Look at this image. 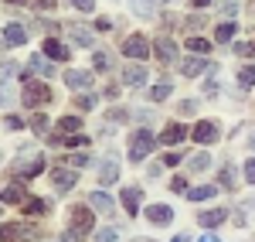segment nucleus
Segmentation results:
<instances>
[{
  "label": "nucleus",
  "instance_id": "2",
  "mask_svg": "<svg viewBox=\"0 0 255 242\" xmlns=\"http://www.w3.org/2000/svg\"><path fill=\"white\" fill-rule=\"evenodd\" d=\"M48 99H51V92H48L41 82H31V85L24 89V106H27V109H34V106H41V102H48Z\"/></svg>",
  "mask_w": 255,
  "mask_h": 242
},
{
  "label": "nucleus",
  "instance_id": "31",
  "mask_svg": "<svg viewBox=\"0 0 255 242\" xmlns=\"http://www.w3.org/2000/svg\"><path fill=\"white\" fill-rule=\"evenodd\" d=\"M92 61H96L99 72H106V68H109V55H102V51H96V58H92Z\"/></svg>",
  "mask_w": 255,
  "mask_h": 242
},
{
  "label": "nucleus",
  "instance_id": "11",
  "mask_svg": "<svg viewBox=\"0 0 255 242\" xmlns=\"http://www.w3.org/2000/svg\"><path fill=\"white\" fill-rule=\"evenodd\" d=\"M208 68V58H187L184 65H180V75H187V79H194V75H201Z\"/></svg>",
  "mask_w": 255,
  "mask_h": 242
},
{
  "label": "nucleus",
  "instance_id": "26",
  "mask_svg": "<svg viewBox=\"0 0 255 242\" xmlns=\"http://www.w3.org/2000/svg\"><path fill=\"white\" fill-rule=\"evenodd\" d=\"M215 38L218 41H232V38H235V24H221V27L215 31Z\"/></svg>",
  "mask_w": 255,
  "mask_h": 242
},
{
  "label": "nucleus",
  "instance_id": "37",
  "mask_svg": "<svg viewBox=\"0 0 255 242\" xmlns=\"http://www.w3.org/2000/svg\"><path fill=\"white\" fill-rule=\"evenodd\" d=\"M82 239V229H68L65 232V242H79Z\"/></svg>",
  "mask_w": 255,
  "mask_h": 242
},
{
  "label": "nucleus",
  "instance_id": "22",
  "mask_svg": "<svg viewBox=\"0 0 255 242\" xmlns=\"http://www.w3.org/2000/svg\"><path fill=\"white\" fill-rule=\"evenodd\" d=\"M31 72H38V75H44V79H51V75H55V65H48V61L34 58V61H31Z\"/></svg>",
  "mask_w": 255,
  "mask_h": 242
},
{
  "label": "nucleus",
  "instance_id": "6",
  "mask_svg": "<svg viewBox=\"0 0 255 242\" xmlns=\"http://www.w3.org/2000/svg\"><path fill=\"white\" fill-rule=\"evenodd\" d=\"M75 181H79V178H75V171H55V174H51V184H55L58 191H72Z\"/></svg>",
  "mask_w": 255,
  "mask_h": 242
},
{
  "label": "nucleus",
  "instance_id": "12",
  "mask_svg": "<svg viewBox=\"0 0 255 242\" xmlns=\"http://www.w3.org/2000/svg\"><path fill=\"white\" fill-rule=\"evenodd\" d=\"M123 82H126V85H143V82H146V68H143V65H129V68L123 72Z\"/></svg>",
  "mask_w": 255,
  "mask_h": 242
},
{
  "label": "nucleus",
  "instance_id": "46",
  "mask_svg": "<svg viewBox=\"0 0 255 242\" xmlns=\"http://www.w3.org/2000/svg\"><path fill=\"white\" fill-rule=\"evenodd\" d=\"M7 3H20V0H7Z\"/></svg>",
  "mask_w": 255,
  "mask_h": 242
},
{
  "label": "nucleus",
  "instance_id": "9",
  "mask_svg": "<svg viewBox=\"0 0 255 242\" xmlns=\"http://www.w3.org/2000/svg\"><path fill=\"white\" fill-rule=\"evenodd\" d=\"M24 195H27V191H24L20 184H7V188L0 191V202L3 205H17V202H24Z\"/></svg>",
  "mask_w": 255,
  "mask_h": 242
},
{
  "label": "nucleus",
  "instance_id": "47",
  "mask_svg": "<svg viewBox=\"0 0 255 242\" xmlns=\"http://www.w3.org/2000/svg\"><path fill=\"white\" fill-rule=\"evenodd\" d=\"M167 3H170V0H167Z\"/></svg>",
  "mask_w": 255,
  "mask_h": 242
},
{
  "label": "nucleus",
  "instance_id": "42",
  "mask_svg": "<svg viewBox=\"0 0 255 242\" xmlns=\"http://www.w3.org/2000/svg\"><path fill=\"white\" fill-rule=\"evenodd\" d=\"M34 7H41V10H48V7H55V0H34Z\"/></svg>",
  "mask_w": 255,
  "mask_h": 242
},
{
  "label": "nucleus",
  "instance_id": "16",
  "mask_svg": "<svg viewBox=\"0 0 255 242\" xmlns=\"http://www.w3.org/2000/svg\"><path fill=\"white\" fill-rule=\"evenodd\" d=\"M225 219H228V212H225V208H215V212H204L197 222L204 225V229H215V225H221Z\"/></svg>",
  "mask_w": 255,
  "mask_h": 242
},
{
  "label": "nucleus",
  "instance_id": "23",
  "mask_svg": "<svg viewBox=\"0 0 255 242\" xmlns=\"http://www.w3.org/2000/svg\"><path fill=\"white\" fill-rule=\"evenodd\" d=\"M187 48L197 51V55H204V51H211V41L208 38H187Z\"/></svg>",
  "mask_w": 255,
  "mask_h": 242
},
{
  "label": "nucleus",
  "instance_id": "4",
  "mask_svg": "<svg viewBox=\"0 0 255 242\" xmlns=\"http://www.w3.org/2000/svg\"><path fill=\"white\" fill-rule=\"evenodd\" d=\"M146 219H150L153 225H170L174 212H170L167 205H150V208H146Z\"/></svg>",
  "mask_w": 255,
  "mask_h": 242
},
{
  "label": "nucleus",
  "instance_id": "39",
  "mask_svg": "<svg viewBox=\"0 0 255 242\" xmlns=\"http://www.w3.org/2000/svg\"><path fill=\"white\" fill-rule=\"evenodd\" d=\"M174 191H187V178H174Z\"/></svg>",
  "mask_w": 255,
  "mask_h": 242
},
{
  "label": "nucleus",
  "instance_id": "32",
  "mask_svg": "<svg viewBox=\"0 0 255 242\" xmlns=\"http://www.w3.org/2000/svg\"><path fill=\"white\" fill-rule=\"evenodd\" d=\"M44 130H48V116H34V133H44Z\"/></svg>",
  "mask_w": 255,
  "mask_h": 242
},
{
  "label": "nucleus",
  "instance_id": "3",
  "mask_svg": "<svg viewBox=\"0 0 255 242\" xmlns=\"http://www.w3.org/2000/svg\"><path fill=\"white\" fill-rule=\"evenodd\" d=\"M123 51H126L129 58H146V55H150V41L139 38V34H133V38L123 41Z\"/></svg>",
  "mask_w": 255,
  "mask_h": 242
},
{
  "label": "nucleus",
  "instance_id": "10",
  "mask_svg": "<svg viewBox=\"0 0 255 242\" xmlns=\"http://www.w3.org/2000/svg\"><path fill=\"white\" fill-rule=\"evenodd\" d=\"M44 55L55 58V61H61V58H68V48H65L61 41H55V38H44Z\"/></svg>",
  "mask_w": 255,
  "mask_h": 242
},
{
  "label": "nucleus",
  "instance_id": "33",
  "mask_svg": "<svg viewBox=\"0 0 255 242\" xmlns=\"http://www.w3.org/2000/svg\"><path fill=\"white\" fill-rule=\"evenodd\" d=\"M68 3H72L75 10H82V14H85V10H92V0H68Z\"/></svg>",
  "mask_w": 255,
  "mask_h": 242
},
{
  "label": "nucleus",
  "instance_id": "44",
  "mask_svg": "<svg viewBox=\"0 0 255 242\" xmlns=\"http://www.w3.org/2000/svg\"><path fill=\"white\" fill-rule=\"evenodd\" d=\"M208 3H211V0H194V7H208Z\"/></svg>",
  "mask_w": 255,
  "mask_h": 242
},
{
  "label": "nucleus",
  "instance_id": "25",
  "mask_svg": "<svg viewBox=\"0 0 255 242\" xmlns=\"http://www.w3.org/2000/svg\"><path fill=\"white\" fill-rule=\"evenodd\" d=\"M58 126H61V133H75V130L82 126V120H79V116H65Z\"/></svg>",
  "mask_w": 255,
  "mask_h": 242
},
{
  "label": "nucleus",
  "instance_id": "24",
  "mask_svg": "<svg viewBox=\"0 0 255 242\" xmlns=\"http://www.w3.org/2000/svg\"><path fill=\"white\" fill-rule=\"evenodd\" d=\"M208 167H211V157H208V154H194V157H191V171L201 174V171H208Z\"/></svg>",
  "mask_w": 255,
  "mask_h": 242
},
{
  "label": "nucleus",
  "instance_id": "38",
  "mask_svg": "<svg viewBox=\"0 0 255 242\" xmlns=\"http://www.w3.org/2000/svg\"><path fill=\"white\" fill-rule=\"evenodd\" d=\"M235 55H255L252 44H235Z\"/></svg>",
  "mask_w": 255,
  "mask_h": 242
},
{
  "label": "nucleus",
  "instance_id": "1",
  "mask_svg": "<svg viewBox=\"0 0 255 242\" xmlns=\"http://www.w3.org/2000/svg\"><path fill=\"white\" fill-rule=\"evenodd\" d=\"M153 150V137L146 133V130H139V133H133V143H129V161L139 164L146 154Z\"/></svg>",
  "mask_w": 255,
  "mask_h": 242
},
{
  "label": "nucleus",
  "instance_id": "30",
  "mask_svg": "<svg viewBox=\"0 0 255 242\" xmlns=\"http://www.w3.org/2000/svg\"><path fill=\"white\" fill-rule=\"evenodd\" d=\"M24 212H27V215H34V212H48V205L34 198V202H27V205H24Z\"/></svg>",
  "mask_w": 255,
  "mask_h": 242
},
{
  "label": "nucleus",
  "instance_id": "19",
  "mask_svg": "<svg viewBox=\"0 0 255 242\" xmlns=\"http://www.w3.org/2000/svg\"><path fill=\"white\" fill-rule=\"evenodd\" d=\"M72 41L82 44V48H92V31L89 27H72Z\"/></svg>",
  "mask_w": 255,
  "mask_h": 242
},
{
  "label": "nucleus",
  "instance_id": "5",
  "mask_svg": "<svg viewBox=\"0 0 255 242\" xmlns=\"http://www.w3.org/2000/svg\"><path fill=\"white\" fill-rule=\"evenodd\" d=\"M184 137H187V126H180V123H170V126L160 133V143H167V147H170V143H180Z\"/></svg>",
  "mask_w": 255,
  "mask_h": 242
},
{
  "label": "nucleus",
  "instance_id": "43",
  "mask_svg": "<svg viewBox=\"0 0 255 242\" xmlns=\"http://www.w3.org/2000/svg\"><path fill=\"white\" fill-rule=\"evenodd\" d=\"M174 242H191V236H184V232H180V236H177Z\"/></svg>",
  "mask_w": 255,
  "mask_h": 242
},
{
  "label": "nucleus",
  "instance_id": "13",
  "mask_svg": "<svg viewBox=\"0 0 255 242\" xmlns=\"http://www.w3.org/2000/svg\"><path fill=\"white\" fill-rule=\"evenodd\" d=\"M65 82H68L72 89H89V85H92V75H89V72H79V68H72V72L65 75Z\"/></svg>",
  "mask_w": 255,
  "mask_h": 242
},
{
  "label": "nucleus",
  "instance_id": "17",
  "mask_svg": "<svg viewBox=\"0 0 255 242\" xmlns=\"http://www.w3.org/2000/svg\"><path fill=\"white\" fill-rule=\"evenodd\" d=\"M123 208H126L129 215H136V208H139V188H126V191H123Z\"/></svg>",
  "mask_w": 255,
  "mask_h": 242
},
{
  "label": "nucleus",
  "instance_id": "41",
  "mask_svg": "<svg viewBox=\"0 0 255 242\" xmlns=\"http://www.w3.org/2000/svg\"><path fill=\"white\" fill-rule=\"evenodd\" d=\"M75 102H79V109H89V106H92V99H89V96H79Z\"/></svg>",
  "mask_w": 255,
  "mask_h": 242
},
{
  "label": "nucleus",
  "instance_id": "14",
  "mask_svg": "<svg viewBox=\"0 0 255 242\" xmlns=\"http://www.w3.org/2000/svg\"><path fill=\"white\" fill-rule=\"evenodd\" d=\"M116 178H119L116 161H113V157H106V161H102V171H99V181H102V184H113Z\"/></svg>",
  "mask_w": 255,
  "mask_h": 242
},
{
  "label": "nucleus",
  "instance_id": "36",
  "mask_svg": "<svg viewBox=\"0 0 255 242\" xmlns=\"http://www.w3.org/2000/svg\"><path fill=\"white\" fill-rule=\"evenodd\" d=\"M245 181H249V184H255V161H249V164H245Z\"/></svg>",
  "mask_w": 255,
  "mask_h": 242
},
{
  "label": "nucleus",
  "instance_id": "20",
  "mask_svg": "<svg viewBox=\"0 0 255 242\" xmlns=\"http://www.w3.org/2000/svg\"><path fill=\"white\" fill-rule=\"evenodd\" d=\"M215 195H218V188H215V184H208V188H194L187 198H191V202H208V198H215Z\"/></svg>",
  "mask_w": 255,
  "mask_h": 242
},
{
  "label": "nucleus",
  "instance_id": "7",
  "mask_svg": "<svg viewBox=\"0 0 255 242\" xmlns=\"http://www.w3.org/2000/svg\"><path fill=\"white\" fill-rule=\"evenodd\" d=\"M194 140L197 143H215L218 140V126L215 123H197L194 126Z\"/></svg>",
  "mask_w": 255,
  "mask_h": 242
},
{
  "label": "nucleus",
  "instance_id": "29",
  "mask_svg": "<svg viewBox=\"0 0 255 242\" xmlns=\"http://www.w3.org/2000/svg\"><path fill=\"white\" fill-rule=\"evenodd\" d=\"M167 96H170V82H157V89H153V99H167Z\"/></svg>",
  "mask_w": 255,
  "mask_h": 242
},
{
  "label": "nucleus",
  "instance_id": "18",
  "mask_svg": "<svg viewBox=\"0 0 255 242\" xmlns=\"http://www.w3.org/2000/svg\"><path fill=\"white\" fill-rule=\"evenodd\" d=\"M3 38H7V44H24V41H27V31H24L20 24H7V34H3Z\"/></svg>",
  "mask_w": 255,
  "mask_h": 242
},
{
  "label": "nucleus",
  "instance_id": "45",
  "mask_svg": "<svg viewBox=\"0 0 255 242\" xmlns=\"http://www.w3.org/2000/svg\"><path fill=\"white\" fill-rule=\"evenodd\" d=\"M201 242H221V239H215V236H204V239H201Z\"/></svg>",
  "mask_w": 255,
  "mask_h": 242
},
{
  "label": "nucleus",
  "instance_id": "35",
  "mask_svg": "<svg viewBox=\"0 0 255 242\" xmlns=\"http://www.w3.org/2000/svg\"><path fill=\"white\" fill-rule=\"evenodd\" d=\"M85 164H89V157H85V154H75V157L68 161V167H85Z\"/></svg>",
  "mask_w": 255,
  "mask_h": 242
},
{
  "label": "nucleus",
  "instance_id": "40",
  "mask_svg": "<svg viewBox=\"0 0 255 242\" xmlns=\"http://www.w3.org/2000/svg\"><path fill=\"white\" fill-rule=\"evenodd\" d=\"M163 164H167V167H174V164H180V157H177V154H167V157H163Z\"/></svg>",
  "mask_w": 255,
  "mask_h": 242
},
{
  "label": "nucleus",
  "instance_id": "8",
  "mask_svg": "<svg viewBox=\"0 0 255 242\" xmlns=\"http://www.w3.org/2000/svg\"><path fill=\"white\" fill-rule=\"evenodd\" d=\"M153 51L160 55V61H174V58H177V44H174L170 38H160L157 44H153Z\"/></svg>",
  "mask_w": 255,
  "mask_h": 242
},
{
  "label": "nucleus",
  "instance_id": "27",
  "mask_svg": "<svg viewBox=\"0 0 255 242\" xmlns=\"http://www.w3.org/2000/svg\"><path fill=\"white\" fill-rule=\"evenodd\" d=\"M96 242H119V232L116 229H102V232H96Z\"/></svg>",
  "mask_w": 255,
  "mask_h": 242
},
{
  "label": "nucleus",
  "instance_id": "28",
  "mask_svg": "<svg viewBox=\"0 0 255 242\" xmlns=\"http://www.w3.org/2000/svg\"><path fill=\"white\" fill-rule=\"evenodd\" d=\"M238 82H242V85H252V82H255V65L242 68V72H238Z\"/></svg>",
  "mask_w": 255,
  "mask_h": 242
},
{
  "label": "nucleus",
  "instance_id": "34",
  "mask_svg": "<svg viewBox=\"0 0 255 242\" xmlns=\"http://www.w3.org/2000/svg\"><path fill=\"white\" fill-rule=\"evenodd\" d=\"M41 167H44V164H41V161H34V164H27V167H24V178H34V174H38Z\"/></svg>",
  "mask_w": 255,
  "mask_h": 242
},
{
  "label": "nucleus",
  "instance_id": "21",
  "mask_svg": "<svg viewBox=\"0 0 255 242\" xmlns=\"http://www.w3.org/2000/svg\"><path fill=\"white\" fill-rule=\"evenodd\" d=\"M92 208H99V212H113L109 195H106V191H96V195H92Z\"/></svg>",
  "mask_w": 255,
  "mask_h": 242
},
{
  "label": "nucleus",
  "instance_id": "15",
  "mask_svg": "<svg viewBox=\"0 0 255 242\" xmlns=\"http://www.w3.org/2000/svg\"><path fill=\"white\" fill-rule=\"evenodd\" d=\"M72 222H75V229L89 232V229H92V212H89V208H72Z\"/></svg>",
  "mask_w": 255,
  "mask_h": 242
}]
</instances>
